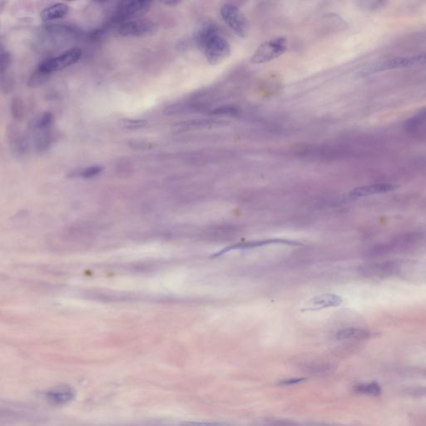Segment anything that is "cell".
<instances>
[{
  "label": "cell",
  "instance_id": "1",
  "mask_svg": "<svg viewBox=\"0 0 426 426\" xmlns=\"http://www.w3.org/2000/svg\"><path fill=\"white\" fill-rule=\"evenodd\" d=\"M196 41L211 65L220 64L231 54L229 43L216 26L208 24L201 28L196 35Z\"/></svg>",
  "mask_w": 426,
  "mask_h": 426
},
{
  "label": "cell",
  "instance_id": "2",
  "mask_svg": "<svg viewBox=\"0 0 426 426\" xmlns=\"http://www.w3.org/2000/svg\"><path fill=\"white\" fill-rule=\"evenodd\" d=\"M82 54L83 53L80 48H74L65 51L59 56L45 59L37 66V73L50 74L52 72L64 70L79 61Z\"/></svg>",
  "mask_w": 426,
  "mask_h": 426
},
{
  "label": "cell",
  "instance_id": "3",
  "mask_svg": "<svg viewBox=\"0 0 426 426\" xmlns=\"http://www.w3.org/2000/svg\"><path fill=\"white\" fill-rule=\"evenodd\" d=\"M287 49V40L285 37H278L267 40L261 43L250 59L254 64H265L283 55Z\"/></svg>",
  "mask_w": 426,
  "mask_h": 426
},
{
  "label": "cell",
  "instance_id": "4",
  "mask_svg": "<svg viewBox=\"0 0 426 426\" xmlns=\"http://www.w3.org/2000/svg\"><path fill=\"white\" fill-rule=\"evenodd\" d=\"M221 16L226 25L238 37L244 38L249 31L248 19L243 11L233 3H225L220 9Z\"/></svg>",
  "mask_w": 426,
  "mask_h": 426
},
{
  "label": "cell",
  "instance_id": "5",
  "mask_svg": "<svg viewBox=\"0 0 426 426\" xmlns=\"http://www.w3.org/2000/svg\"><path fill=\"white\" fill-rule=\"evenodd\" d=\"M424 64H426V53H421V54L415 55V56L394 58V59H388V60L381 62L380 64L370 67L367 71H365V75L373 74L376 72H383V71H388V70L421 66Z\"/></svg>",
  "mask_w": 426,
  "mask_h": 426
},
{
  "label": "cell",
  "instance_id": "6",
  "mask_svg": "<svg viewBox=\"0 0 426 426\" xmlns=\"http://www.w3.org/2000/svg\"><path fill=\"white\" fill-rule=\"evenodd\" d=\"M157 30V24L150 20H127L117 27L118 35L124 37H142L152 35Z\"/></svg>",
  "mask_w": 426,
  "mask_h": 426
},
{
  "label": "cell",
  "instance_id": "7",
  "mask_svg": "<svg viewBox=\"0 0 426 426\" xmlns=\"http://www.w3.org/2000/svg\"><path fill=\"white\" fill-rule=\"evenodd\" d=\"M152 2L146 0H137V1H127L121 3L116 13L117 20L127 21V19L132 17L139 15L148 10Z\"/></svg>",
  "mask_w": 426,
  "mask_h": 426
},
{
  "label": "cell",
  "instance_id": "8",
  "mask_svg": "<svg viewBox=\"0 0 426 426\" xmlns=\"http://www.w3.org/2000/svg\"><path fill=\"white\" fill-rule=\"evenodd\" d=\"M271 244H285V245H299L298 243L293 242V241H289L285 239H267L261 240V241H255V242H249V243H241L233 244V245L226 247V248L221 249L219 250L218 252H216L213 254L212 257H218V256H222L226 253L229 252L231 250H244V249H251V248H260L263 246L271 245Z\"/></svg>",
  "mask_w": 426,
  "mask_h": 426
},
{
  "label": "cell",
  "instance_id": "9",
  "mask_svg": "<svg viewBox=\"0 0 426 426\" xmlns=\"http://www.w3.org/2000/svg\"><path fill=\"white\" fill-rule=\"evenodd\" d=\"M343 299L338 295L331 293L322 294L310 299L305 304L302 311H320L330 307H336L341 305Z\"/></svg>",
  "mask_w": 426,
  "mask_h": 426
},
{
  "label": "cell",
  "instance_id": "10",
  "mask_svg": "<svg viewBox=\"0 0 426 426\" xmlns=\"http://www.w3.org/2000/svg\"><path fill=\"white\" fill-rule=\"evenodd\" d=\"M398 186L391 183H376L367 186H359L350 192V197L357 198V197H367L370 195L381 194L386 192H391L396 189Z\"/></svg>",
  "mask_w": 426,
  "mask_h": 426
},
{
  "label": "cell",
  "instance_id": "11",
  "mask_svg": "<svg viewBox=\"0 0 426 426\" xmlns=\"http://www.w3.org/2000/svg\"><path fill=\"white\" fill-rule=\"evenodd\" d=\"M70 12V7L64 3H53L41 12V19L43 21H53L66 16Z\"/></svg>",
  "mask_w": 426,
  "mask_h": 426
},
{
  "label": "cell",
  "instance_id": "12",
  "mask_svg": "<svg viewBox=\"0 0 426 426\" xmlns=\"http://www.w3.org/2000/svg\"><path fill=\"white\" fill-rule=\"evenodd\" d=\"M74 392L70 389H57L47 393V399L55 405H64L74 398Z\"/></svg>",
  "mask_w": 426,
  "mask_h": 426
},
{
  "label": "cell",
  "instance_id": "13",
  "mask_svg": "<svg viewBox=\"0 0 426 426\" xmlns=\"http://www.w3.org/2000/svg\"><path fill=\"white\" fill-rule=\"evenodd\" d=\"M370 336V333L368 330L357 328H346L339 330L336 333V337L337 340H348V339H365Z\"/></svg>",
  "mask_w": 426,
  "mask_h": 426
},
{
  "label": "cell",
  "instance_id": "14",
  "mask_svg": "<svg viewBox=\"0 0 426 426\" xmlns=\"http://www.w3.org/2000/svg\"><path fill=\"white\" fill-rule=\"evenodd\" d=\"M103 171H104V168L102 166H90L88 168L74 171L70 175L71 177H79V178H92L99 175Z\"/></svg>",
  "mask_w": 426,
  "mask_h": 426
},
{
  "label": "cell",
  "instance_id": "15",
  "mask_svg": "<svg viewBox=\"0 0 426 426\" xmlns=\"http://www.w3.org/2000/svg\"><path fill=\"white\" fill-rule=\"evenodd\" d=\"M355 391L361 394H370V395H379L381 393V389L378 384L374 382V383L356 386Z\"/></svg>",
  "mask_w": 426,
  "mask_h": 426
},
{
  "label": "cell",
  "instance_id": "16",
  "mask_svg": "<svg viewBox=\"0 0 426 426\" xmlns=\"http://www.w3.org/2000/svg\"><path fill=\"white\" fill-rule=\"evenodd\" d=\"M426 121V106L422 109L420 110L414 117H411L410 119L408 120L406 125L407 128H413L416 126H418L419 124L424 123Z\"/></svg>",
  "mask_w": 426,
  "mask_h": 426
},
{
  "label": "cell",
  "instance_id": "17",
  "mask_svg": "<svg viewBox=\"0 0 426 426\" xmlns=\"http://www.w3.org/2000/svg\"><path fill=\"white\" fill-rule=\"evenodd\" d=\"M146 125V121L144 120H124L122 126L128 129H139L144 128Z\"/></svg>",
  "mask_w": 426,
  "mask_h": 426
},
{
  "label": "cell",
  "instance_id": "18",
  "mask_svg": "<svg viewBox=\"0 0 426 426\" xmlns=\"http://www.w3.org/2000/svg\"><path fill=\"white\" fill-rule=\"evenodd\" d=\"M182 426H227L226 424L219 422H203V421H186L181 423Z\"/></svg>",
  "mask_w": 426,
  "mask_h": 426
},
{
  "label": "cell",
  "instance_id": "19",
  "mask_svg": "<svg viewBox=\"0 0 426 426\" xmlns=\"http://www.w3.org/2000/svg\"><path fill=\"white\" fill-rule=\"evenodd\" d=\"M363 3L365 4L364 7H365L367 9L375 10V9H379V8L384 7L385 4H386V2H382V1H370V2H363Z\"/></svg>",
  "mask_w": 426,
  "mask_h": 426
},
{
  "label": "cell",
  "instance_id": "20",
  "mask_svg": "<svg viewBox=\"0 0 426 426\" xmlns=\"http://www.w3.org/2000/svg\"><path fill=\"white\" fill-rule=\"evenodd\" d=\"M10 55L9 53L4 51L2 50V54H1V67H2V72H4L6 68H8L10 63Z\"/></svg>",
  "mask_w": 426,
  "mask_h": 426
},
{
  "label": "cell",
  "instance_id": "21",
  "mask_svg": "<svg viewBox=\"0 0 426 426\" xmlns=\"http://www.w3.org/2000/svg\"><path fill=\"white\" fill-rule=\"evenodd\" d=\"M305 381V379H289V380H285L282 382H280V385L282 386H291V385H296V384L301 383L302 381Z\"/></svg>",
  "mask_w": 426,
  "mask_h": 426
}]
</instances>
